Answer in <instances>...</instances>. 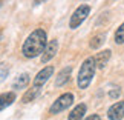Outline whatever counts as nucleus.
<instances>
[{"mask_svg": "<svg viewBox=\"0 0 124 120\" xmlns=\"http://www.w3.org/2000/svg\"><path fill=\"white\" fill-rule=\"evenodd\" d=\"M46 45H47L46 31L41 29V28H37L35 31H32L31 34L26 37V40L22 46V52L26 59H35V57H39L40 54H43Z\"/></svg>", "mask_w": 124, "mask_h": 120, "instance_id": "nucleus-1", "label": "nucleus"}, {"mask_svg": "<svg viewBox=\"0 0 124 120\" xmlns=\"http://www.w3.org/2000/svg\"><path fill=\"white\" fill-rule=\"evenodd\" d=\"M95 69H97V63H95V57H87L83 65L80 66L78 71V77H77V85L80 89H86L90 85L93 75H95Z\"/></svg>", "mask_w": 124, "mask_h": 120, "instance_id": "nucleus-2", "label": "nucleus"}, {"mask_svg": "<svg viewBox=\"0 0 124 120\" xmlns=\"http://www.w3.org/2000/svg\"><path fill=\"white\" fill-rule=\"evenodd\" d=\"M89 14H90V6H89V5H80V6L74 11V14L70 16L69 28H70V29H77L86 18H87Z\"/></svg>", "mask_w": 124, "mask_h": 120, "instance_id": "nucleus-3", "label": "nucleus"}, {"mask_svg": "<svg viewBox=\"0 0 124 120\" xmlns=\"http://www.w3.org/2000/svg\"><path fill=\"white\" fill-rule=\"evenodd\" d=\"M72 102H74V95L70 94V92L61 94L60 97L51 105L49 114H52V116H54V114H58V112H61V111H64V109H68L70 105H72Z\"/></svg>", "mask_w": 124, "mask_h": 120, "instance_id": "nucleus-4", "label": "nucleus"}, {"mask_svg": "<svg viewBox=\"0 0 124 120\" xmlns=\"http://www.w3.org/2000/svg\"><path fill=\"white\" fill-rule=\"evenodd\" d=\"M52 74H54V66H46V68H43L34 77L32 86H35V88H43V85L49 80V77H52Z\"/></svg>", "mask_w": 124, "mask_h": 120, "instance_id": "nucleus-5", "label": "nucleus"}, {"mask_svg": "<svg viewBox=\"0 0 124 120\" xmlns=\"http://www.w3.org/2000/svg\"><path fill=\"white\" fill-rule=\"evenodd\" d=\"M57 49H58V42L54 39V40H51L49 43H47L46 48H45V51H43V54H41V63H47V62H49L52 57L57 54Z\"/></svg>", "mask_w": 124, "mask_h": 120, "instance_id": "nucleus-6", "label": "nucleus"}, {"mask_svg": "<svg viewBox=\"0 0 124 120\" xmlns=\"http://www.w3.org/2000/svg\"><path fill=\"white\" fill-rule=\"evenodd\" d=\"M107 117L110 120H123V117H124V102L113 103L107 111Z\"/></svg>", "mask_w": 124, "mask_h": 120, "instance_id": "nucleus-7", "label": "nucleus"}, {"mask_svg": "<svg viewBox=\"0 0 124 120\" xmlns=\"http://www.w3.org/2000/svg\"><path fill=\"white\" fill-rule=\"evenodd\" d=\"M70 73H72V66H66V68H63L57 74V77H55V86L57 88H60V86L68 83L69 77H70Z\"/></svg>", "mask_w": 124, "mask_h": 120, "instance_id": "nucleus-8", "label": "nucleus"}, {"mask_svg": "<svg viewBox=\"0 0 124 120\" xmlns=\"http://www.w3.org/2000/svg\"><path fill=\"white\" fill-rule=\"evenodd\" d=\"M110 55H112V51H110V49H106V51L98 52V54L95 55V63H97V68L103 69L104 66L109 63V60H110Z\"/></svg>", "mask_w": 124, "mask_h": 120, "instance_id": "nucleus-9", "label": "nucleus"}, {"mask_svg": "<svg viewBox=\"0 0 124 120\" xmlns=\"http://www.w3.org/2000/svg\"><path fill=\"white\" fill-rule=\"evenodd\" d=\"M16 102V92H12V91H9V92H3L0 95V111L8 106H11V105Z\"/></svg>", "mask_w": 124, "mask_h": 120, "instance_id": "nucleus-10", "label": "nucleus"}, {"mask_svg": "<svg viewBox=\"0 0 124 120\" xmlns=\"http://www.w3.org/2000/svg\"><path fill=\"white\" fill-rule=\"evenodd\" d=\"M86 109H87V106H86L84 103H80L77 105L72 111H70V114L68 116L69 120H81L84 117V114H86Z\"/></svg>", "mask_w": 124, "mask_h": 120, "instance_id": "nucleus-11", "label": "nucleus"}, {"mask_svg": "<svg viewBox=\"0 0 124 120\" xmlns=\"http://www.w3.org/2000/svg\"><path fill=\"white\" fill-rule=\"evenodd\" d=\"M39 94H40V88L32 86L31 89H28L26 92H25V95L22 97V102H23V103H29V102H32V100H34Z\"/></svg>", "mask_w": 124, "mask_h": 120, "instance_id": "nucleus-12", "label": "nucleus"}, {"mask_svg": "<svg viewBox=\"0 0 124 120\" xmlns=\"http://www.w3.org/2000/svg\"><path fill=\"white\" fill-rule=\"evenodd\" d=\"M29 83V74H22L18 79H16V82L12 83V89H23L25 86Z\"/></svg>", "mask_w": 124, "mask_h": 120, "instance_id": "nucleus-13", "label": "nucleus"}, {"mask_svg": "<svg viewBox=\"0 0 124 120\" xmlns=\"http://www.w3.org/2000/svg\"><path fill=\"white\" fill-rule=\"evenodd\" d=\"M104 42H106V34H97V36L92 37V40H90L89 46L92 48V49H98V48L101 46Z\"/></svg>", "mask_w": 124, "mask_h": 120, "instance_id": "nucleus-14", "label": "nucleus"}, {"mask_svg": "<svg viewBox=\"0 0 124 120\" xmlns=\"http://www.w3.org/2000/svg\"><path fill=\"white\" fill-rule=\"evenodd\" d=\"M115 43L116 45H123L124 43V23H121L115 32Z\"/></svg>", "mask_w": 124, "mask_h": 120, "instance_id": "nucleus-15", "label": "nucleus"}, {"mask_svg": "<svg viewBox=\"0 0 124 120\" xmlns=\"http://www.w3.org/2000/svg\"><path fill=\"white\" fill-rule=\"evenodd\" d=\"M86 120H101V117H100L98 114H92V116H89Z\"/></svg>", "mask_w": 124, "mask_h": 120, "instance_id": "nucleus-16", "label": "nucleus"}, {"mask_svg": "<svg viewBox=\"0 0 124 120\" xmlns=\"http://www.w3.org/2000/svg\"><path fill=\"white\" fill-rule=\"evenodd\" d=\"M118 95H120V89H115V91H112V92H110V97H113V99H115V97H118Z\"/></svg>", "mask_w": 124, "mask_h": 120, "instance_id": "nucleus-17", "label": "nucleus"}, {"mask_svg": "<svg viewBox=\"0 0 124 120\" xmlns=\"http://www.w3.org/2000/svg\"><path fill=\"white\" fill-rule=\"evenodd\" d=\"M43 2H46V0H34V5H40Z\"/></svg>", "mask_w": 124, "mask_h": 120, "instance_id": "nucleus-18", "label": "nucleus"}, {"mask_svg": "<svg viewBox=\"0 0 124 120\" xmlns=\"http://www.w3.org/2000/svg\"><path fill=\"white\" fill-rule=\"evenodd\" d=\"M0 5H2V0H0Z\"/></svg>", "mask_w": 124, "mask_h": 120, "instance_id": "nucleus-19", "label": "nucleus"}]
</instances>
